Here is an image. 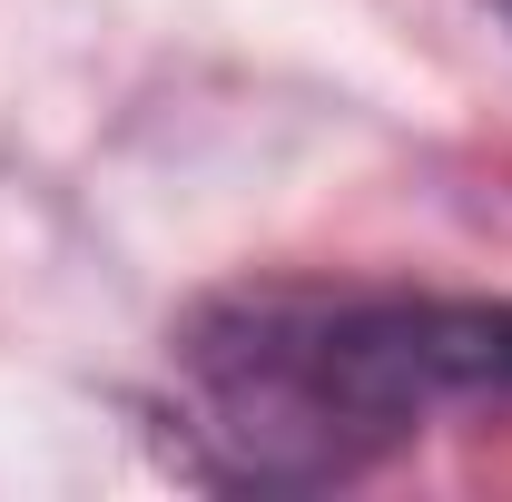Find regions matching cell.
<instances>
[{
	"label": "cell",
	"mask_w": 512,
	"mask_h": 502,
	"mask_svg": "<svg viewBox=\"0 0 512 502\" xmlns=\"http://www.w3.org/2000/svg\"><path fill=\"white\" fill-rule=\"evenodd\" d=\"M188 375L256 473H355L444 394H473L463 306L375 296H247L188 335Z\"/></svg>",
	"instance_id": "1"
},
{
	"label": "cell",
	"mask_w": 512,
	"mask_h": 502,
	"mask_svg": "<svg viewBox=\"0 0 512 502\" xmlns=\"http://www.w3.org/2000/svg\"><path fill=\"white\" fill-rule=\"evenodd\" d=\"M503 20H512V0H503Z\"/></svg>",
	"instance_id": "2"
}]
</instances>
